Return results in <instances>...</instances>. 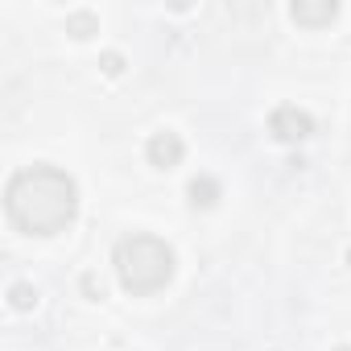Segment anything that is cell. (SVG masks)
<instances>
[{"label": "cell", "instance_id": "cell-5", "mask_svg": "<svg viewBox=\"0 0 351 351\" xmlns=\"http://www.w3.org/2000/svg\"><path fill=\"white\" fill-rule=\"evenodd\" d=\"M289 17L298 25H330L339 17V5L335 0H298V5H289Z\"/></svg>", "mask_w": 351, "mask_h": 351}, {"label": "cell", "instance_id": "cell-7", "mask_svg": "<svg viewBox=\"0 0 351 351\" xmlns=\"http://www.w3.org/2000/svg\"><path fill=\"white\" fill-rule=\"evenodd\" d=\"M95 29H99V21H95V13H87V9L66 17V34H75V38H91Z\"/></svg>", "mask_w": 351, "mask_h": 351}, {"label": "cell", "instance_id": "cell-8", "mask_svg": "<svg viewBox=\"0 0 351 351\" xmlns=\"http://www.w3.org/2000/svg\"><path fill=\"white\" fill-rule=\"evenodd\" d=\"M9 298H13V310H29V306L38 302V293H34V285H25V281H17V285L9 289Z\"/></svg>", "mask_w": 351, "mask_h": 351}, {"label": "cell", "instance_id": "cell-10", "mask_svg": "<svg viewBox=\"0 0 351 351\" xmlns=\"http://www.w3.org/2000/svg\"><path fill=\"white\" fill-rule=\"evenodd\" d=\"M83 289H87L91 298H104V289H99V281H95V277H83Z\"/></svg>", "mask_w": 351, "mask_h": 351}, {"label": "cell", "instance_id": "cell-2", "mask_svg": "<svg viewBox=\"0 0 351 351\" xmlns=\"http://www.w3.org/2000/svg\"><path fill=\"white\" fill-rule=\"evenodd\" d=\"M112 265H116V277L120 285L132 293V298H145V293H157L169 285L173 277V248L149 232H132L116 244L112 252Z\"/></svg>", "mask_w": 351, "mask_h": 351}, {"label": "cell", "instance_id": "cell-4", "mask_svg": "<svg viewBox=\"0 0 351 351\" xmlns=\"http://www.w3.org/2000/svg\"><path fill=\"white\" fill-rule=\"evenodd\" d=\"M145 153H149V165H157V169H173L182 161V153H186V145H182V136L178 132H153L149 136V145H145Z\"/></svg>", "mask_w": 351, "mask_h": 351}, {"label": "cell", "instance_id": "cell-11", "mask_svg": "<svg viewBox=\"0 0 351 351\" xmlns=\"http://www.w3.org/2000/svg\"><path fill=\"white\" fill-rule=\"evenodd\" d=\"M339 351H347V347H339Z\"/></svg>", "mask_w": 351, "mask_h": 351}, {"label": "cell", "instance_id": "cell-3", "mask_svg": "<svg viewBox=\"0 0 351 351\" xmlns=\"http://www.w3.org/2000/svg\"><path fill=\"white\" fill-rule=\"evenodd\" d=\"M269 132H273L277 141H285V145H298V141H306V136L314 132V120H310V112H302V108H293V104H281V108H273V116H269Z\"/></svg>", "mask_w": 351, "mask_h": 351}, {"label": "cell", "instance_id": "cell-6", "mask_svg": "<svg viewBox=\"0 0 351 351\" xmlns=\"http://www.w3.org/2000/svg\"><path fill=\"white\" fill-rule=\"evenodd\" d=\"M186 195H191V207H195V211H207V207L219 203V182L211 178V173H199V178H191Z\"/></svg>", "mask_w": 351, "mask_h": 351}, {"label": "cell", "instance_id": "cell-1", "mask_svg": "<svg viewBox=\"0 0 351 351\" xmlns=\"http://www.w3.org/2000/svg\"><path fill=\"white\" fill-rule=\"evenodd\" d=\"M5 211L25 236H58L71 228L79 211V186L58 165H29L9 178Z\"/></svg>", "mask_w": 351, "mask_h": 351}, {"label": "cell", "instance_id": "cell-9", "mask_svg": "<svg viewBox=\"0 0 351 351\" xmlns=\"http://www.w3.org/2000/svg\"><path fill=\"white\" fill-rule=\"evenodd\" d=\"M99 66H104V75H120V71H124V54H116V50H108V54L99 58Z\"/></svg>", "mask_w": 351, "mask_h": 351}]
</instances>
